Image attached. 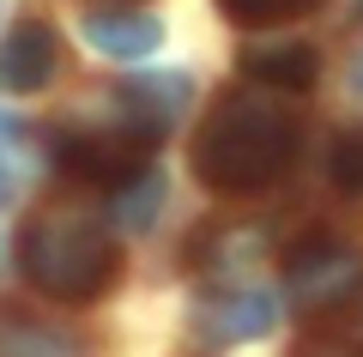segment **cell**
Instances as JSON below:
<instances>
[{"label": "cell", "mask_w": 363, "mask_h": 357, "mask_svg": "<svg viewBox=\"0 0 363 357\" xmlns=\"http://www.w3.org/2000/svg\"><path fill=\"white\" fill-rule=\"evenodd\" d=\"M303 152V115L272 91H236L206 115L194 140V176L212 194H260Z\"/></svg>", "instance_id": "6da1fadb"}, {"label": "cell", "mask_w": 363, "mask_h": 357, "mask_svg": "<svg viewBox=\"0 0 363 357\" xmlns=\"http://www.w3.org/2000/svg\"><path fill=\"white\" fill-rule=\"evenodd\" d=\"M25 279L61 303H97L121 273V248L85 206H43L25 224Z\"/></svg>", "instance_id": "7a4b0ae2"}, {"label": "cell", "mask_w": 363, "mask_h": 357, "mask_svg": "<svg viewBox=\"0 0 363 357\" xmlns=\"http://www.w3.org/2000/svg\"><path fill=\"white\" fill-rule=\"evenodd\" d=\"M357 285H363V260L345 243H309L285 267V297L297 309H333L345 297H357Z\"/></svg>", "instance_id": "3957f363"}, {"label": "cell", "mask_w": 363, "mask_h": 357, "mask_svg": "<svg viewBox=\"0 0 363 357\" xmlns=\"http://www.w3.org/2000/svg\"><path fill=\"white\" fill-rule=\"evenodd\" d=\"M55 67H61V37H55V25L25 18V25L6 31V43H0V91L30 97V91H43L55 79Z\"/></svg>", "instance_id": "277c9868"}, {"label": "cell", "mask_w": 363, "mask_h": 357, "mask_svg": "<svg viewBox=\"0 0 363 357\" xmlns=\"http://www.w3.org/2000/svg\"><path fill=\"white\" fill-rule=\"evenodd\" d=\"M279 321V297L272 291H224V297H206L194 309V327L206 339H255Z\"/></svg>", "instance_id": "5b68a950"}, {"label": "cell", "mask_w": 363, "mask_h": 357, "mask_svg": "<svg viewBox=\"0 0 363 357\" xmlns=\"http://www.w3.org/2000/svg\"><path fill=\"white\" fill-rule=\"evenodd\" d=\"M85 43L104 49V55H116V61H145V55H157V43H164V25H157L152 13L116 6V13H91L85 18Z\"/></svg>", "instance_id": "8992f818"}, {"label": "cell", "mask_w": 363, "mask_h": 357, "mask_svg": "<svg viewBox=\"0 0 363 357\" xmlns=\"http://www.w3.org/2000/svg\"><path fill=\"white\" fill-rule=\"evenodd\" d=\"M242 73L267 91H309L321 73V55L309 43H255L242 49Z\"/></svg>", "instance_id": "52a82bcc"}, {"label": "cell", "mask_w": 363, "mask_h": 357, "mask_svg": "<svg viewBox=\"0 0 363 357\" xmlns=\"http://www.w3.org/2000/svg\"><path fill=\"white\" fill-rule=\"evenodd\" d=\"M109 212H116V224L128 230V236H140V230L157 224V212H164V176H157L152 164L128 170V176L109 182Z\"/></svg>", "instance_id": "ba28073f"}, {"label": "cell", "mask_w": 363, "mask_h": 357, "mask_svg": "<svg viewBox=\"0 0 363 357\" xmlns=\"http://www.w3.org/2000/svg\"><path fill=\"white\" fill-rule=\"evenodd\" d=\"M321 339L345 357H363V297H345V303L321 309Z\"/></svg>", "instance_id": "9c48e42d"}, {"label": "cell", "mask_w": 363, "mask_h": 357, "mask_svg": "<svg viewBox=\"0 0 363 357\" xmlns=\"http://www.w3.org/2000/svg\"><path fill=\"white\" fill-rule=\"evenodd\" d=\"M327 170H333L339 188L363 194V128H351V133H339V140H333V152H327Z\"/></svg>", "instance_id": "30bf717a"}, {"label": "cell", "mask_w": 363, "mask_h": 357, "mask_svg": "<svg viewBox=\"0 0 363 357\" xmlns=\"http://www.w3.org/2000/svg\"><path fill=\"white\" fill-rule=\"evenodd\" d=\"M218 6L236 18V25H272V18H297V13H309L315 0H218Z\"/></svg>", "instance_id": "8fae6325"}, {"label": "cell", "mask_w": 363, "mask_h": 357, "mask_svg": "<svg viewBox=\"0 0 363 357\" xmlns=\"http://www.w3.org/2000/svg\"><path fill=\"white\" fill-rule=\"evenodd\" d=\"M345 85H351V91H357V97H363V55H357V61H351V73H345Z\"/></svg>", "instance_id": "7c38bea8"}]
</instances>
